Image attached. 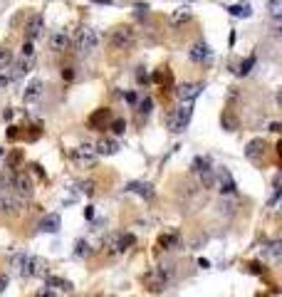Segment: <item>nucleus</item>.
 I'll list each match as a JSON object with an SVG mask.
<instances>
[{"instance_id":"obj_44","label":"nucleus","mask_w":282,"mask_h":297,"mask_svg":"<svg viewBox=\"0 0 282 297\" xmlns=\"http://www.w3.org/2000/svg\"><path fill=\"white\" fill-rule=\"evenodd\" d=\"M136 99H139V97H136L134 92H129V94H126V102H129V104H136Z\"/></svg>"},{"instance_id":"obj_43","label":"nucleus","mask_w":282,"mask_h":297,"mask_svg":"<svg viewBox=\"0 0 282 297\" xmlns=\"http://www.w3.org/2000/svg\"><path fill=\"white\" fill-rule=\"evenodd\" d=\"M136 80H139V82H146V80H149V75L144 72V67H139V72H136Z\"/></svg>"},{"instance_id":"obj_20","label":"nucleus","mask_w":282,"mask_h":297,"mask_svg":"<svg viewBox=\"0 0 282 297\" xmlns=\"http://www.w3.org/2000/svg\"><path fill=\"white\" fill-rule=\"evenodd\" d=\"M67 47H69V37H67V35L57 32V35L50 37V50H52V52H64Z\"/></svg>"},{"instance_id":"obj_16","label":"nucleus","mask_w":282,"mask_h":297,"mask_svg":"<svg viewBox=\"0 0 282 297\" xmlns=\"http://www.w3.org/2000/svg\"><path fill=\"white\" fill-rule=\"evenodd\" d=\"M94 151H97V156H99V154H102V156H112V154L119 151V141H116V139H99L97 146H94Z\"/></svg>"},{"instance_id":"obj_26","label":"nucleus","mask_w":282,"mask_h":297,"mask_svg":"<svg viewBox=\"0 0 282 297\" xmlns=\"http://www.w3.org/2000/svg\"><path fill=\"white\" fill-rule=\"evenodd\" d=\"M265 255L272 260V263H277L280 260V255H282V250H280V240H272L267 248H265Z\"/></svg>"},{"instance_id":"obj_41","label":"nucleus","mask_w":282,"mask_h":297,"mask_svg":"<svg viewBox=\"0 0 282 297\" xmlns=\"http://www.w3.org/2000/svg\"><path fill=\"white\" fill-rule=\"evenodd\" d=\"M8 282H10V280H8V275H0V295L8 290Z\"/></svg>"},{"instance_id":"obj_29","label":"nucleus","mask_w":282,"mask_h":297,"mask_svg":"<svg viewBox=\"0 0 282 297\" xmlns=\"http://www.w3.org/2000/svg\"><path fill=\"white\" fill-rule=\"evenodd\" d=\"M89 255H92L89 243H87V240H77V243H75V258L82 260V258H89Z\"/></svg>"},{"instance_id":"obj_22","label":"nucleus","mask_w":282,"mask_h":297,"mask_svg":"<svg viewBox=\"0 0 282 297\" xmlns=\"http://www.w3.org/2000/svg\"><path fill=\"white\" fill-rule=\"evenodd\" d=\"M191 169L196 171L198 176H203V174H210V171H213V166H210V161H208L205 156H196V159H193V164H191Z\"/></svg>"},{"instance_id":"obj_42","label":"nucleus","mask_w":282,"mask_h":297,"mask_svg":"<svg viewBox=\"0 0 282 297\" xmlns=\"http://www.w3.org/2000/svg\"><path fill=\"white\" fill-rule=\"evenodd\" d=\"M221 121H223V124H226V126H228V131H233V129H235V119L223 117V119H221Z\"/></svg>"},{"instance_id":"obj_45","label":"nucleus","mask_w":282,"mask_h":297,"mask_svg":"<svg viewBox=\"0 0 282 297\" xmlns=\"http://www.w3.org/2000/svg\"><path fill=\"white\" fill-rule=\"evenodd\" d=\"M92 215H94V208L87 206V208H85V218H92Z\"/></svg>"},{"instance_id":"obj_21","label":"nucleus","mask_w":282,"mask_h":297,"mask_svg":"<svg viewBox=\"0 0 282 297\" xmlns=\"http://www.w3.org/2000/svg\"><path fill=\"white\" fill-rule=\"evenodd\" d=\"M218 186H221V193H235V181L226 169L218 174Z\"/></svg>"},{"instance_id":"obj_46","label":"nucleus","mask_w":282,"mask_h":297,"mask_svg":"<svg viewBox=\"0 0 282 297\" xmlns=\"http://www.w3.org/2000/svg\"><path fill=\"white\" fill-rule=\"evenodd\" d=\"M270 131H275V134H277V131H280V124H277V121H272V124H270Z\"/></svg>"},{"instance_id":"obj_14","label":"nucleus","mask_w":282,"mask_h":297,"mask_svg":"<svg viewBox=\"0 0 282 297\" xmlns=\"http://www.w3.org/2000/svg\"><path fill=\"white\" fill-rule=\"evenodd\" d=\"M42 97V80H32L28 87H25V92H23V99L28 102V104H32V102H37Z\"/></svg>"},{"instance_id":"obj_15","label":"nucleus","mask_w":282,"mask_h":297,"mask_svg":"<svg viewBox=\"0 0 282 297\" xmlns=\"http://www.w3.org/2000/svg\"><path fill=\"white\" fill-rule=\"evenodd\" d=\"M188 55H191V59H193V62L203 64V62H208V59H210V47H208L205 42H196V45L191 47V52H188Z\"/></svg>"},{"instance_id":"obj_25","label":"nucleus","mask_w":282,"mask_h":297,"mask_svg":"<svg viewBox=\"0 0 282 297\" xmlns=\"http://www.w3.org/2000/svg\"><path fill=\"white\" fill-rule=\"evenodd\" d=\"M32 64H35V59H32V57H20V59H18V64H15L13 77H18V75H28L30 69H32Z\"/></svg>"},{"instance_id":"obj_2","label":"nucleus","mask_w":282,"mask_h":297,"mask_svg":"<svg viewBox=\"0 0 282 297\" xmlns=\"http://www.w3.org/2000/svg\"><path fill=\"white\" fill-rule=\"evenodd\" d=\"M134 243H136L134 233H109V236L104 238L102 248H104L109 255H124Z\"/></svg>"},{"instance_id":"obj_18","label":"nucleus","mask_w":282,"mask_h":297,"mask_svg":"<svg viewBox=\"0 0 282 297\" xmlns=\"http://www.w3.org/2000/svg\"><path fill=\"white\" fill-rule=\"evenodd\" d=\"M262 154H265V141H262V139H253V141L248 144V148H245V156H248L250 161H257Z\"/></svg>"},{"instance_id":"obj_19","label":"nucleus","mask_w":282,"mask_h":297,"mask_svg":"<svg viewBox=\"0 0 282 297\" xmlns=\"http://www.w3.org/2000/svg\"><path fill=\"white\" fill-rule=\"evenodd\" d=\"M45 287H55V290H64V292H69V290H72V282L64 280V277L47 275V277H45Z\"/></svg>"},{"instance_id":"obj_28","label":"nucleus","mask_w":282,"mask_h":297,"mask_svg":"<svg viewBox=\"0 0 282 297\" xmlns=\"http://www.w3.org/2000/svg\"><path fill=\"white\" fill-rule=\"evenodd\" d=\"M13 176L15 171H0V191H13Z\"/></svg>"},{"instance_id":"obj_12","label":"nucleus","mask_w":282,"mask_h":297,"mask_svg":"<svg viewBox=\"0 0 282 297\" xmlns=\"http://www.w3.org/2000/svg\"><path fill=\"white\" fill-rule=\"evenodd\" d=\"M62 228V218L57 213H47L42 220H40V231L42 233H57Z\"/></svg>"},{"instance_id":"obj_30","label":"nucleus","mask_w":282,"mask_h":297,"mask_svg":"<svg viewBox=\"0 0 282 297\" xmlns=\"http://www.w3.org/2000/svg\"><path fill=\"white\" fill-rule=\"evenodd\" d=\"M13 64V52L8 47H0V69H8Z\"/></svg>"},{"instance_id":"obj_23","label":"nucleus","mask_w":282,"mask_h":297,"mask_svg":"<svg viewBox=\"0 0 282 297\" xmlns=\"http://www.w3.org/2000/svg\"><path fill=\"white\" fill-rule=\"evenodd\" d=\"M228 10H230V15H235V18H250V15H253L250 3H238V5H230Z\"/></svg>"},{"instance_id":"obj_38","label":"nucleus","mask_w":282,"mask_h":297,"mask_svg":"<svg viewBox=\"0 0 282 297\" xmlns=\"http://www.w3.org/2000/svg\"><path fill=\"white\" fill-rule=\"evenodd\" d=\"M35 297H55V292H52L50 287H42V290H37V292H35Z\"/></svg>"},{"instance_id":"obj_35","label":"nucleus","mask_w":282,"mask_h":297,"mask_svg":"<svg viewBox=\"0 0 282 297\" xmlns=\"http://www.w3.org/2000/svg\"><path fill=\"white\" fill-rule=\"evenodd\" d=\"M171 20H173V25H178V23H186V20H191V13H188V10H181V13H176Z\"/></svg>"},{"instance_id":"obj_32","label":"nucleus","mask_w":282,"mask_h":297,"mask_svg":"<svg viewBox=\"0 0 282 297\" xmlns=\"http://www.w3.org/2000/svg\"><path fill=\"white\" fill-rule=\"evenodd\" d=\"M109 129H112V131L116 134V136H121V134L126 131V121H124V119H112Z\"/></svg>"},{"instance_id":"obj_36","label":"nucleus","mask_w":282,"mask_h":297,"mask_svg":"<svg viewBox=\"0 0 282 297\" xmlns=\"http://www.w3.org/2000/svg\"><path fill=\"white\" fill-rule=\"evenodd\" d=\"M151 104H154V102H151V97L141 99V102H139V112H141V114H149V112H151Z\"/></svg>"},{"instance_id":"obj_3","label":"nucleus","mask_w":282,"mask_h":297,"mask_svg":"<svg viewBox=\"0 0 282 297\" xmlns=\"http://www.w3.org/2000/svg\"><path fill=\"white\" fill-rule=\"evenodd\" d=\"M191 117H193V102H181V107L169 114V129L173 134L186 131V126L191 124Z\"/></svg>"},{"instance_id":"obj_11","label":"nucleus","mask_w":282,"mask_h":297,"mask_svg":"<svg viewBox=\"0 0 282 297\" xmlns=\"http://www.w3.org/2000/svg\"><path fill=\"white\" fill-rule=\"evenodd\" d=\"M45 30V18L40 15V13H35V15H30L28 23H25V37H28V42H32L35 37H40V32Z\"/></svg>"},{"instance_id":"obj_24","label":"nucleus","mask_w":282,"mask_h":297,"mask_svg":"<svg viewBox=\"0 0 282 297\" xmlns=\"http://www.w3.org/2000/svg\"><path fill=\"white\" fill-rule=\"evenodd\" d=\"M20 161H23V151H20V148L10 151V154L5 156V164H8V171H15V169L20 166Z\"/></svg>"},{"instance_id":"obj_5","label":"nucleus","mask_w":282,"mask_h":297,"mask_svg":"<svg viewBox=\"0 0 282 297\" xmlns=\"http://www.w3.org/2000/svg\"><path fill=\"white\" fill-rule=\"evenodd\" d=\"M169 280H171V272L164 270V267H154V270H149V272L141 277V282H144L151 292H161V290L169 285Z\"/></svg>"},{"instance_id":"obj_1","label":"nucleus","mask_w":282,"mask_h":297,"mask_svg":"<svg viewBox=\"0 0 282 297\" xmlns=\"http://www.w3.org/2000/svg\"><path fill=\"white\" fill-rule=\"evenodd\" d=\"M15 267L23 277H47V263L35 255H18Z\"/></svg>"},{"instance_id":"obj_34","label":"nucleus","mask_w":282,"mask_h":297,"mask_svg":"<svg viewBox=\"0 0 282 297\" xmlns=\"http://www.w3.org/2000/svg\"><path fill=\"white\" fill-rule=\"evenodd\" d=\"M253 67H255V57H248L245 62H240V69H238V75H248Z\"/></svg>"},{"instance_id":"obj_4","label":"nucleus","mask_w":282,"mask_h":297,"mask_svg":"<svg viewBox=\"0 0 282 297\" xmlns=\"http://www.w3.org/2000/svg\"><path fill=\"white\" fill-rule=\"evenodd\" d=\"M134 42H136V32H134V28H129V25H119V28L112 30L109 45H112L114 50H131Z\"/></svg>"},{"instance_id":"obj_7","label":"nucleus","mask_w":282,"mask_h":297,"mask_svg":"<svg viewBox=\"0 0 282 297\" xmlns=\"http://www.w3.org/2000/svg\"><path fill=\"white\" fill-rule=\"evenodd\" d=\"M20 208H23V201L13 191H0V215L13 218V215L20 213Z\"/></svg>"},{"instance_id":"obj_27","label":"nucleus","mask_w":282,"mask_h":297,"mask_svg":"<svg viewBox=\"0 0 282 297\" xmlns=\"http://www.w3.org/2000/svg\"><path fill=\"white\" fill-rule=\"evenodd\" d=\"M159 245H161L164 250L176 248V245H178V233H166V236H161L159 238Z\"/></svg>"},{"instance_id":"obj_10","label":"nucleus","mask_w":282,"mask_h":297,"mask_svg":"<svg viewBox=\"0 0 282 297\" xmlns=\"http://www.w3.org/2000/svg\"><path fill=\"white\" fill-rule=\"evenodd\" d=\"M72 159L80 164V166H94L97 164V151L92 144H82L72 151Z\"/></svg>"},{"instance_id":"obj_6","label":"nucleus","mask_w":282,"mask_h":297,"mask_svg":"<svg viewBox=\"0 0 282 297\" xmlns=\"http://www.w3.org/2000/svg\"><path fill=\"white\" fill-rule=\"evenodd\" d=\"M13 193H15L20 201L32 198V193H35V183H32V178H30L25 171H18V174L13 176Z\"/></svg>"},{"instance_id":"obj_17","label":"nucleus","mask_w":282,"mask_h":297,"mask_svg":"<svg viewBox=\"0 0 282 297\" xmlns=\"http://www.w3.org/2000/svg\"><path fill=\"white\" fill-rule=\"evenodd\" d=\"M126 191L139 193V196H144V198H154V186L146 183V181H131V183L126 186Z\"/></svg>"},{"instance_id":"obj_31","label":"nucleus","mask_w":282,"mask_h":297,"mask_svg":"<svg viewBox=\"0 0 282 297\" xmlns=\"http://www.w3.org/2000/svg\"><path fill=\"white\" fill-rule=\"evenodd\" d=\"M94 186H97V183H94L92 178H87V181H80V183H77V188H80L85 196H94Z\"/></svg>"},{"instance_id":"obj_8","label":"nucleus","mask_w":282,"mask_h":297,"mask_svg":"<svg viewBox=\"0 0 282 297\" xmlns=\"http://www.w3.org/2000/svg\"><path fill=\"white\" fill-rule=\"evenodd\" d=\"M97 45H99V35H97L94 30H92V28H82V30H80V35H77V50H80L82 55L94 52V50H97Z\"/></svg>"},{"instance_id":"obj_33","label":"nucleus","mask_w":282,"mask_h":297,"mask_svg":"<svg viewBox=\"0 0 282 297\" xmlns=\"http://www.w3.org/2000/svg\"><path fill=\"white\" fill-rule=\"evenodd\" d=\"M267 8H270V15H272V18H280L282 15V0H270Z\"/></svg>"},{"instance_id":"obj_37","label":"nucleus","mask_w":282,"mask_h":297,"mask_svg":"<svg viewBox=\"0 0 282 297\" xmlns=\"http://www.w3.org/2000/svg\"><path fill=\"white\" fill-rule=\"evenodd\" d=\"M32 55H35L32 42H25V45H23V50H20V57H32Z\"/></svg>"},{"instance_id":"obj_47","label":"nucleus","mask_w":282,"mask_h":297,"mask_svg":"<svg viewBox=\"0 0 282 297\" xmlns=\"http://www.w3.org/2000/svg\"><path fill=\"white\" fill-rule=\"evenodd\" d=\"M0 156H3V148H0Z\"/></svg>"},{"instance_id":"obj_9","label":"nucleus","mask_w":282,"mask_h":297,"mask_svg":"<svg viewBox=\"0 0 282 297\" xmlns=\"http://www.w3.org/2000/svg\"><path fill=\"white\" fill-rule=\"evenodd\" d=\"M203 89H205L203 82H183V85L176 87V97H178L181 102H193Z\"/></svg>"},{"instance_id":"obj_40","label":"nucleus","mask_w":282,"mask_h":297,"mask_svg":"<svg viewBox=\"0 0 282 297\" xmlns=\"http://www.w3.org/2000/svg\"><path fill=\"white\" fill-rule=\"evenodd\" d=\"M13 82V75H0V87H8Z\"/></svg>"},{"instance_id":"obj_13","label":"nucleus","mask_w":282,"mask_h":297,"mask_svg":"<svg viewBox=\"0 0 282 297\" xmlns=\"http://www.w3.org/2000/svg\"><path fill=\"white\" fill-rule=\"evenodd\" d=\"M109 119H112V112H109V109H97L92 117L87 119V124H89L92 129H104Z\"/></svg>"},{"instance_id":"obj_39","label":"nucleus","mask_w":282,"mask_h":297,"mask_svg":"<svg viewBox=\"0 0 282 297\" xmlns=\"http://www.w3.org/2000/svg\"><path fill=\"white\" fill-rule=\"evenodd\" d=\"M62 77H64L67 82H72V80H75V72H72V67H64V69H62Z\"/></svg>"}]
</instances>
